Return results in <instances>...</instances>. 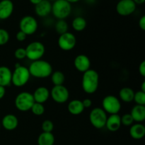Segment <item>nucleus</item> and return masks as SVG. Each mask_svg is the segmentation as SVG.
<instances>
[{"label": "nucleus", "instance_id": "f257e3e1", "mask_svg": "<svg viewBox=\"0 0 145 145\" xmlns=\"http://www.w3.org/2000/svg\"><path fill=\"white\" fill-rule=\"evenodd\" d=\"M28 70L31 76L40 79L48 77L53 72L52 65L47 61L42 59L32 62L28 67Z\"/></svg>", "mask_w": 145, "mask_h": 145}, {"label": "nucleus", "instance_id": "f03ea898", "mask_svg": "<svg viewBox=\"0 0 145 145\" xmlns=\"http://www.w3.org/2000/svg\"><path fill=\"white\" fill-rule=\"evenodd\" d=\"M99 85V74L94 69H89L82 76V89L88 94H92L97 91Z\"/></svg>", "mask_w": 145, "mask_h": 145}, {"label": "nucleus", "instance_id": "7ed1b4c3", "mask_svg": "<svg viewBox=\"0 0 145 145\" xmlns=\"http://www.w3.org/2000/svg\"><path fill=\"white\" fill-rule=\"evenodd\" d=\"M72 4L66 0H56L52 4V15L58 20H65L72 13Z\"/></svg>", "mask_w": 145, "mask_h": 145}, {"label": "nucleus", "instance_id": "20e7f679", "mask_svg": "<svg viewBox=\"0 0 145 145\" xmlns=\"http://www.w3.org/2000/svg\"><path fill=\"white\" fill-rule=\"evenodd\" d=\"M31 74L28 68L18 65L16 66L15 69L12 72L11 83L16 87H22L28 83Z\"/></svg>", "mask_w": 145, "mask_h": 145}, {"label": "nucleus", "instance_id": "39448f33", "mask_svg": "<svg viewBox=\"0 0 145 145\" xmlns=\"http://www.w3.org/2000/svg\"><path fill=\"white\" fill-rule=\"evenodd\" d=\"M34 103L35 101H34L32 93L26 91L18 93L14 101V103H15V106L16 107V108L22 112L31 110Z\"/></svg>", "mask_w": 145, "mask_h": 145}, {"label": "nucleus", "instance_id": "423d86ee", "mask_svg": "<svg viewBox=\"0 0 145 145\" xmlns=\"http://www.w3.org/2000/svg\"><path fill=\"white\" fill-rule=\"evenodd\" d=\"M25 49L26 57L33 62L40 59L45 52V45L39 41L31 42Z\"/></svg>", "mask_w": 145, "mask_h": 145}, {"label": "nucleus", "instance_id": "0eeeda50", "mask_svg": "<svg viewBox=\"0 0 145 145\" xmlns=\"http://www.w3.org/2000/svg\"><path fill=\"white\" fill-rule=\"evenodd\" d=\"M107 114L101 108H94L89 114V120L92 126L96 129H102L106 126Z\"/></svg>", "mask_w": 145, "mask_h": 145}, {"label": "nucleus", "instance_id": "6e6552de", "mask_svg": "<svg viewBox=\"0 0 145 145\" xmlns=\"http://www.w3.org/2000/svg\"><path fill=\"white\" fill-rule=\"evenodd\" d=\"M102 107L106 113L110 115L118 114L121 109V103L116 96L108 95L102 101Z\"/></svg>", "mask_w": 145, "mask_h": 145}, {"label": "nucleus", "instance_id": "1a4fd4ad", "mask_svg": "<svg viewBox=\"0 0 145 145\" xmlns=\"http://www.w3.org/2000/svg\"><path fill=\"white\" fill-rule=\"evenodd\" d=\"M38 21L32 16H25L20 20V31L24 32L26 35H31L35 33L38 30Z\"/></svg>", "mask_w": 145, "mask_h": 145}, {"label": "nucleus", "instance_id": "9d476101", "mask_svg": "<svg viewBox=\"0 0 145 145\" xmlns=\"http://www.w3.org/2000/svg\"><path fill=\"white\" fill-rule=\"evenodd\" d=\"M58 46L65 51H69L74 49L76 44V38L73 33L67 32L59 35L57 40Z\"/></svg>", "mask_w": 145, "mask_h": 145}, {"label": "nucleus", "instance_id": "9b49d317", "mask_svg": "<svg viewBox=\"0 0 145 145\" xmlns=\"http://www.w3.org/2000/svg\"><path fill=\"white\" fill-rule=\"evenodd\" d=\"M50 95L56 103H65L69 99V92L67 88L63 85L54 86L50 92Z\"/></svg>", "mask_w": 145, "mask_h": 145}, {"label": "nucleus", "instance_id": "f8f14e48", "mask_svg": "<svg viewBox=\"0 0 145 145\" xmlns=\"http://www.w3.org/2000/svg\"><path fill=\"white\" fill-rule=\"evenodd\" d=\"M137 4L133 0H120L116 4V11L122 16H127L135 11Z\"/></svg>", "mask_w": 145, "mask_h": 145}, {"label": "nucleus", "instance_id": "ddd939ff", "mask_svg": "<svg viewBox=\"0 0 145 145\" xmlns=\"http://www.w3.org/2000/svg\"><path fill=\"white\" fill-rule=\"evenodd\" d=\"M74 67L76 70L84 73V72L90 69V59L86 55L81 54V55H77L75 57L74 60Z\"/></svg>", "mask_w": 145, "mask_h": 145}, {"label": "nucleus", "instance_id": "4468645a", "mask_svg": "<svg viewBox=\"0 0 145 145\" xmlns=\"http://www.w3.org/2000/svg\"><path fill=\"white\" fill-rule=\"evenodd\" d=\"M14 5L11 0L0 1V20L8 19L14 12Z\"/></svg>", "mask_w": 145, "mask_h": 145}, {"label": "nucleus", "instance_id": "2eb2a0df", "mask_svg": "<svg viewBox=\"0 0 145 145\" xmlns=\"http://www.w3.org/2000/svg\"><path fill=\"white\" fill-rule=\"evenodd\" d=\"M52 11V3L49 0H42L35 6V13L39 17L48 16Z\"/></svg>", "mask_w": 145, "mask_h": 145}, {"label": "nucleus", "instance_id": "dca6fc26", "mask_svg": "<svg viewBox=\"0 0 145 145\" xmlns=\"http://www.w3.org/2000/svg\"><path fill=\"white\" fill-rule=\"evenodd\" d=\"M50 91L48 88L45 86H40L37 88L33 93L34 101L35 103H39L43 104L48 100L50 97Z\"/></svg>", "mask_w": 145, "mask_h": 145}, {"label": "nucleus", "instance_id": "f3484780", "mask_svg": "<svg viewBox=\"0 0 145 145\" xmlns=\"http://www.w3.org/2000/svg\"><path fill=\"white\" fill-rule=\"evenodd\" d=\"M121 118L118 114L110 115L106 123V128L110 132H116L121 127Z\"/></svg>", "mask_w": 145, "mask_h": 145}, {"label": "nucleus", "instance_id": "a211bd4d", "mask_svg": "<svg viewBox=\"0 0 145 145\" xmlns=\"http://www.w3.org/2000/svg\"><path fill=\"white\" fill-rule=\"evenodd\" d=\"M18 125V120L16 116L13 114H7L4 116L1 120V125L6 130H14Z\"/></svg>", "mask_w": 145, "mask_h": 145}, {"label": "nucleus", "instance_id": "6ab92c4d", "mask_svg": "<svg viewBox=\"0 0 145 145\" xmlns=\"http://www.w3.org/2000/svg\"><path fill=\"white\" fill-rule=\"evenodd\" d=\"M12 72L6 66H0V86H8L11 83Z\"/></svg>", "mask_w": 145, "mask_h": 145}, {"label": "nucleus", "instance_id": "aec40b11", "mask_svg": "<svg viewBox=\"0 0 145 145\" xmlns=\"http://www.w3.org/2000/svg\"><path fill=\"white\" fill-rule=\"evenodd\" d=\"M130 115L134 121L140 123L145 120V106L135 105L132 108Z\"/></svg>", "mask_w": 145, "mask_h": 145}, {"label": "nucleus", "instance_id": "412c9836", "mask_svg": "<svg viewBox=\"0 0 145 145\" xmlns=\"http://www.w3.org/2000/svg\"><path fill=\"white\" fill-rule=\"evenodd\" d=\"M130 135L134 140H141L145 135V127L141 123H137L131 125Z\"/></svg>", "mask_w": 145, "mask_h": 145}, {"label": "nucleus", "instance_id": "4be33fe9", "mask_svg": "<svg viewBox=\"0 0 145 145\" xmlns=\"http://www.w3.org/2000/svg\"><path fill=\"white\" fill-rule=\"evenodd\" d=\"M67 109L70 114L74 115V116H78V115L82 114L85 108L82 104V101L74 99V100L71 101L68 103Z\"/></svg>", "mask_w": 145, "mask_h": 145}, {"label": "nucleus", "instance_id": "5701e85b", "mask_svg": "<svg viewBox=\"0 0 145 145\" xmlns=\"http://www.w3.org/2000/svg\"><path fill=\"white\" fill-rule=\"evenodd\" d=\"M135 93L133 89L130 87L122 88L119 92V96L120 100L125 103H131L134 100Z\"/></svg>", "mask_w": 145, "mask_h": 145}, {"label": "nucleus", "instance_id": "b1692460", "mask_svg": "<svg viewBox=\"0 0 145 145\" xmlns=\"http://www.w3.org/2000/svg\"><path fill=\"white\" fill-rule=\"evenodd\" d=\"M55 142V136L52 133L42 132L38 137V145H54Z\"/></svg>", "mask_w": 145, "mask_h": 145}, {"label": "nucleus", "instance_id": "393cba45", "mask_svg": "<svg viewBox=\"0 0 145 145\" xmlns=\"http://www.w3.org/2000/svg\"><path fill=\"white\" fill-rule=\"evenodd\" d=\"M86 27V21L82 16H77L72 21V28L77 32L84 31Z\"/></svg>", "mask_w": 145, "mask_h": 145}, {"label": "nucleus", "instance_id": "a878e982", "mask_svg": "<svg viewBox=\"0 0 145 145\" xmlns=\"http://www.w3.org/2000/svg\"><path fill=\"white\" fill-rule=\"evenodd\" d=\"M51 76V81L54 86H60L63 85L65 81V76L63 72L61 71H55L52 72Z\"/></svg>", "mask_w": 145, "mask_h": 145}, {"label": "nucleus", "instance_id": "bb28decb", "mask_svg": "<svg viewBox=\"0 0 145 145\" xmlns=\"http://www.w3.org/2000/svg\"><path fill=\"white\" fill-rule=\"evenodd\" d=\"M68 28L69 25L65 20H58L55 24V31L59 35H62L68 32Z\"/></svg>", "mask_w": 145, "mask_h": 145}, {"label": "nucleus", "instance_id": "cd10ccee", "mask_svg": "<svg viewBox=\"0 0 145 145\" xmlns=\"http://www.w3.org/2000/svg\"><path fill=\"white\" fill-rule=\"evenodd\" d=\"M31 110L35 116H42L45 113V106L42 103H35V102L32 107H31Z\"/></svg>", "mask_w": 145, "mask_h": 145}, {"label": "nucleus", "instance_id": "c85d7f7f", "mask_svg": "<svg viewBox=\"0 0 145 145\" xmlns=\"http://www.w3.org/2000/svg\"><path fill=\"white\" fill-rule=\"evenodd\" d=\"M136 103V105H141V106H145V92L142 91L135 93L134 100Z\"/></svg>", "mask_w": 145, "mask_h": 145}, {"label": "nucleus", "instance_id": "c756f323", "mask_svg": "<svg viewBox=\"0 0 145 145\" xmlns=\"http://www.w3.org/2000/svg\"><path fill=\"white\" fill-rule=\"evenodd\" d=\"M10 38L9 33L7 30L0 28V46L6 45L8 42Z\"/></svg>", "mask_w": 145, "mask_h": 145}, {"label": "nucleus", "instance_id": "7c9ffc66", "mask_svg": "<svg viewBox=\"0 0 145 145\" xmlns=\"http://www.w3.org/2000/svg\"><path fill=\"white\" fill-rule=\"evenodd\" d=\"M42 132L45 133H52L54 129V124L51 120H45L41 125Z\"/></svg>", "mask_w": 145, "mask_h": 145}, {"label": "nucleus", "instance_id": "2f4dec72", "mask_svg": "<svg viewBox=\"0 0 145 145\" xmlns=\"http://www.w3.org/2000/svg\"><path fill=\"white\" fill-rule=\"evenodd\" d=\"M120 118H121V124L125 126L133 125L135 122L130 113V114L127 113V114L123 115L122 117H120Z\"/></svg>", "mask_w": 145, "mask_h": 145}, {"label": "nucleus", "instance_id": "473e14b6", "mask_svg": "<svg viewBox=\"0 0 145 145\" xmlns=\"http://www.w3.org/2000/svg\"><path fill=\"white\" fill-rule=\"evenodd\" d=\"M14 56L18 59H23L26 57V52H25V48H17L14 52Z\"/></svg>", "mask_w": 145, "mask_h": 145}, {"label": "nucleus", "instance_id": "72a5a7b5", "mask_svg": "<svg viewBox=\"0 0 145 145\" xmlns=\"http://www.w3.org/2000/svg\"><path fill=\"white\" fill-rule=\"evenodd\" d=\"M16 40H17L19 41V42H23V41H24L25 40V38H26L27 35H25V34L24 33V32H22V31H19L16 33Z\"/></svg>", "mask_w": 145, "mask_h": 145}, {"label": "nucleus", "instance_id": "f704fd0d", "mask_svg": "<svg viewBox=\"0 0 145 145\" xmlns=\"http://www.w3.org/2000/svg\"><path fill=\"white\" fill-rule=\"evenodd\" d=\"M139 72L142 76H145V61H142L139 65Z\"/></svg>", "mask_w": 145, "mask_h": 145}, {"label": "nucleus", "instance_id": "c9c22d12", "mask_svg": "<svg viewBox=\"0 0 145 145\" xmlns=\"http://www.w3.org/2000/svg\"><path fill=\"white\" fill-rule=\"evenodd\" d=\"M82 104H83L84 108H89L92 106V101L89 99H85L83 101H82Z\"/></svg>", "mask_w": 145, "mask_h": 145}, {"label": "nucleus", "instance_id": "e433bc0d", "mask_svg": "<svg viewBox=\"0 0 145 145\" xmlns=\"http://www.w3.org/2000/svg\"><path fill=\"white\" fill-rule=\"evenodd\" d=\"M139 26L142 31H145V16H142L139 20Z\"/></svg>", "mask_w": 145, "mask_h": 145}, {"label": "nucleus", "instance_id": "4c0bfd02", "mask_svg": "<svg viewBox=\"0 0 145 145\" xmlns=\"http://www.w3.org/2000/svg\"><path fill=\"white\" fill-rule=\"evenodd\" d=\"M5 93H6L5 87L0 86V100L4 97V96H5Z\"/></svg>", "mask_w": 145, "mask_h": 145}, {"label": "nucleus", "instance_id": "58836bf2", "mask_svg": "<svg viewBox=\"0 0 145 145\" xmlns=\"http://www.w3.org/2000/svg\"><path fill=\"white\" fill-rule=\"evenodd\" d=\"M42 0H29V1L31 3V4H33V5H36V4H39L40 2V1H42Z\"/></svg>", "mask_w": 145, "mask_h": 145}, {"label": "nucleus", "instance_id": "ea45409f", "mask_svg": "<svg viewBox=\"0 0 145 145\" xmlns=\"http://www.w3.org/2000/svg\"><path fill=\"white\" fill-rule=\"evenodd\" d=\"M134 2L136 4H143L144 3L145 0H133Z\"/></svg>", "mask_w": 145, "mask_h": 145}, {"label": "nucleus", "instance_id": "a19ab883", "mask_svg": "<svg viewBox=\"0 0 145 145\" xmlns=\"http://www.w3.org/2000/svg\"><path fill=\"white\" fill-rule=\"evenodd\" d=\"M140 91H143V92H145V81H144V82L142 83L141 90H140Z\"/></svg>", "mask_w": 145, "mask_h": 145}, {"label": "nucleus", "instance_id": "79ce46f5", "mask_svg": "<svg viewBox=\"0 0 145 145\" xmlns=\"http://www.w3.org/2000/svg\"><path fill=\"white\" fill-rule=\"evenodd\" d=\"M66 1H67L68 2L70 3V4H74V3H76V2H79V1H81V0H66Z\"/></svg>", "mask_w": 145, "mask_h": 145}, {"label": "nucleus", "instance_id": "37998d69", "mask_svg": "<svg viewBox=\"0 0 145 145\" xmlns=\"http://www.w3.org/2000/svg\"><path fill=\"white\" fill-rule=\"evenodd\" d=\"M50 1H56V0H49Z\"/></svg>", "mask_w": 145, "mask_h": 145}, {"label": "nucleus", "instance_id": "c03bdc74", "mask_svg": "<svg viewBox=\"0 0 145 145\" xmlns=\"http://www.w3.org/2000/svg\"><path fill=\"white\" fill-rule=\"evenodd\" d=\"M0 127H1V124H0Z\"/></svg>", "mask_w": 145, "mask_h": 145}]
</instances>
